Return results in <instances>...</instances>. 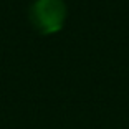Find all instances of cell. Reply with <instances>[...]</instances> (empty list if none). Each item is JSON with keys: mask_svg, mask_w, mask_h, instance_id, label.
Segmentation results:
<instances>
[{"mask_svg": "<svg viewBox=\"0 0 129 129\" xmlns=\"http://www.w3.org/2000/svg\"><path fill=\"white\" fill-rule=\"evenodd\" d=\"M66 7L63 0H37L31 7L30 18L43 33L58 31L64 23Z\"/></svg>", "mask_w": 129, "mask_h": 129, "instance_id": "obj_1", "label": "cell"}]
</instances>
